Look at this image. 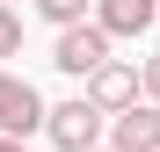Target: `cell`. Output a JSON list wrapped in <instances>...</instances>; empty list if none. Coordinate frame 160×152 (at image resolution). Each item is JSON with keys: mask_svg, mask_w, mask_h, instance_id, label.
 Returning <instances> with one entry per match:
<instances>
[{"mask_svg": "<svg viewBox=\"0 0 160 152\" xmlns=\"http://www.w3.org/2000/svg\"><path fill=\"white\" fill-rule=\"evenodd\" d=\"M88 7H95V0H37V15L51 22V29H66V22H80Z\"/></svg>", "mask_w": 160, "mask_h": 152, "instance_id": "7", "label": "cell"}, {"mask_svg": "<svg viewBox=\"0 0 160 152\" xmlns=\"http://www.w3.org/2000/svg\"><path fill=\"white\" fill-rule=\"evenodd\" d=\"M102 58H109V29H102L95 15L66 22V29H58V44H51V65H58V72H73V80H88Z\"/></svg>", "mask_w": 160, "mask_h": 152, "instance_id": "2", "label": "cell"}, {"mask_svg": "<svg viewBox=\"0 0 160 152\" xmlns=\"http://www.w3.org/2000/svg\"><path fill=\"white\" fill-rule=\"evenodd\" d=\"M88 101H95L102 116L131 109V101H138V65H131V58H102V65L88 72Z\"/></svg>", "mask_w": 160, "mask_h": 152, "instance_id": "5", "label": "cell"}, {"mask_svg": "<svg viewBox=\"0 0 160 152\" xmlns=\"http://www.w3.org/2000/svg\"><path fill=\"white\" fill-rule=\"evenodd\" d=\"M102 131H109V116H102L88 94H73V101H58V109H44V138L58 145V152H88V145H102Z\"/></svg>", "mask_w": 160, "mask_h": 152, "instance_id": "1", "label": "cell"}, {"mask_svg": "<svg viewBox=\"0 0 160 152\" xmlns=\"http://www.w3.org/2000/svg\"><path fill=\"white\" fill-rule=\"evenodd\" d=\"M88 152H109V145H88Z\"/></svg>", "mask_w": 160, "mask_h": 152, "instance_id": "11", "label": "cell"}, {"mask_svg": "<svg viewBox=\"0 0 160 152\" xmlns=\"http://www.w3.org/2000/svg\"><path fill=\"white\" fill-rule=\"evenodd\" d=\"M8 7H15V0H8Z\"/></svg>", "mask_w": 160, "mask_h": 152, "instance_id": "12", "label": "cell"}, {"mask_svg": "<svg viewBox=\"0 0 160 152\" xmlns=\"http://www.w3.org/2000/svg\"><path fill=\"white\" fill-rule=\"evenodd\" d=\"M15 51H22V15L0 0V58H15Z\"/></svg>", "mask_w": 160, "mask_h": 152, "instance_id": "8", "label": "cell"}, {"mask_svg": "<svg viewBox=\"0 0 160 152\" xmlns=\"http://www.w3.org/2000/svg\"><path fill=\"white\" fill-rule=\"evenodd\" d=\"M102 138H109V152H160V101H131V109H117L109 116V131H102Z\"/></svg>", "mask_w": 160, "mask_h": 152, "instance_id": "4", "label": "cell"}, {"mask_svg": "<svg viewBox=\"0 0 160 152\" xmlns=\"http://www.w3.org/2000/svg\"><path fill=\"white\" fill-rule=\"evenodd\" d=\"M138 94L160 101V51H153V58H138Z\"/></svg>", "mask_w": 160, "mask_h": 152, "instance_id": "9", "label": "cell"}, {"mask_svg": "<svg viewBox=\"0 0 160 152\" xmlns=\"http://www.w3.org/2000/svg\"><path fill=\"white\" fill-rule=\"evenodd\" d=\"M44 109H51V101L22 80V72H0V138H29V131H44Z\"/></svg>", "mask_w": 160, "mask_h": 152, "instance_id": "3", "label": "cell"}, {"mask_svg": "<svg viewBox=\"0 0 160 152\" xmlns=\"http://www.w3.org/2000/svg\"><path fill=\"white\" fill-rule=\"evenodd\" d=\"M0 152H29V138H0Z\"/></svg>", "mask_w": 160, "mask_h": 152, "instance_id": "10", "label": "cell"}, {"mask_svg": "<svg viewBox=\"0 0 160 152\" xmlns=\"http://www.w3.org/2000/svg\"><path fill=\"white\" fill-rule=\"evenodd\" d=\"M88 15H95L102 29H109V44H117V36H146V29H153V22H160V0H95Z\"/></svg>", "mask_w": 160, "mask_h": 152, "instance_id": "6", "label": "cell"}]
</instances>
